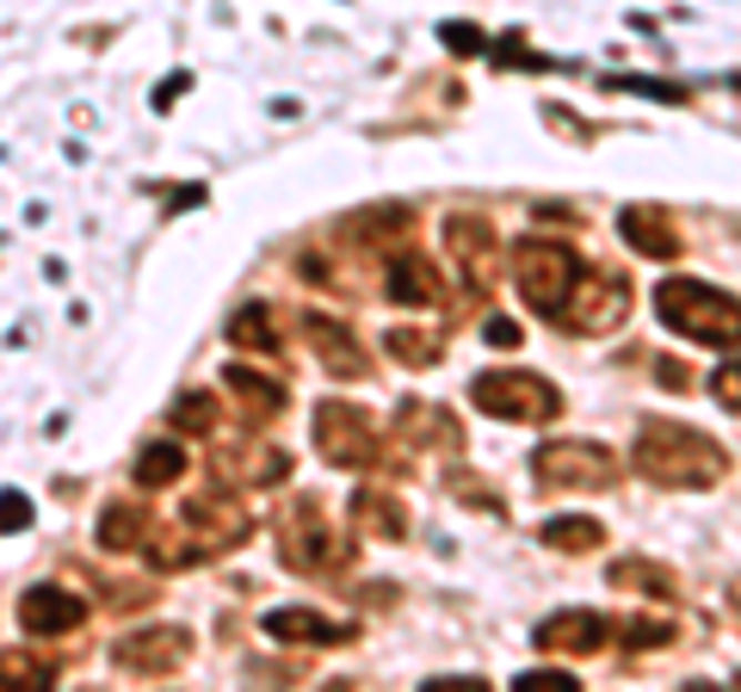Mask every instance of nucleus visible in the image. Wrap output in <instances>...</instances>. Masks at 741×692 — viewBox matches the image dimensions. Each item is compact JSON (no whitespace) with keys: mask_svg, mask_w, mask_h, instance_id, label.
Instances as JSON below:
<instances>
[{"mask_svg":"<svg viewBox=\"0 0 741 692\" xmlns=\"http://www.w3.org/2000/svg\"><path fill=\"white\" fill-rule=\"evenodd\" d=\"M0 680H50V668H38V662H26V655H0Z\"/></svg>","mask_w":741,"mask_h":692,"instance_id":"34","label":"nucleus"},{"mask_svg":"<svg viewBox=\"0 0 741 692\" xmlns=\"http://www.w3.org/2000/svg\"><path fill=\"white\" fill-rule=\"evenodd\" d=\"M445 242H451V260L457 273H464V285H470V297H483L488 285H495V266H500V242L495 230H488L483 216H445Z\"/></svg>","mask_w":741,"mask_h":692,"instance_id":"9","label":"nucleus"},{"mask_svg":"<svg viewBox=\"0 0 741 692\" xmlns=\"http://www.w3.org/2000/svg\"><path fill=\"white\" fill-rule=\"evenodd\" d=\"M488 57H495L500 69H531V74L556 69L550 57H531V50H526V38H519V31H507V38H500V50H488Z\"/></svg>","mask_w":741,"mask_h":692,"instance_id":"27","label":"nucleus"},{"mask_svg":"<svg viewBox=\"0 0 741 692\" xmlns=\"http://www.w3.org/2000/svg\"><path fill=\"white\" fill-rule=\"evenodd\" d=\"M575 278H581V254H575L569 242H556V235H526V242H514V285H519V297H526V309L556 316Z\"/></svg>","mask_w":741,"mask_h":692,"instance_id":"3","label":"nucleus"},{"mask_svg":"<svg viewBox=\"0 0 741 692\" xmlns=\"http://www.w3.org/2000/svg\"><path fill=\"white\" fill-rule=\"evenodd\" d=\"M656 316L692 346L741 353V297L735 291L699 285V278H661L656 285Z\"/></svg>","mask_w":741,"mask_h":692,"instance_id":"2","label":"nucleus"},{"mask_svg":"<svg viewBox=\"0 0 741 692\" xmlns=\"http://www.w3.org/2000/svg\"><path fill=\"white\" fill-rule=\"evenodd\" d=\"M229 389H235V403L247 408V420H266V415H278V408H285V389L272 384V377L242 372V365H229Z\"/></svg>","mask_w":741,"mask_h":692,"instance_id":"20","label":"nucleus"},{"mask_svg":"<svg viewBox=\"0 0 741 692\" xmlns=\"http://www.w3.org/2000/svg\"><path fill=\"white\" fill-rule=\"evenodd\" d=\"M606 576H612V588H630L642 600H673V569H661L649 557H618Z\"/></svg>","mask_w":741,"mask_h":692,"instance_id":"18","label":"nucleus"},{"mask_svg":"<svg viewBox=\"0 0 741 692\" xmlns=\"http://www.w3.org/2000/svg\"><path fill=\"white\" fill-rule=\"evenodd\" d=\"M618 458L599 439H544L531 451V482L538 489H612Z\"/></svg>","mask_w":741,"mask_h":692,"instance_id":"4","label":"nucleus"},{"mask_svg":"<svg viewBox=\"0 0 741 692\" xmlns=\"http://www.w3.org/2000/svg\"><path fill=\"white\" fill-rule=\"evenodd\" d=\"M483 340L495 346V353H519V340H526V328H519L514 316H488V322H483Z\"/></svg>","mask_w":741,"mask_h":692,"instance_id":"31","label":"nucleus"},{"mask_svg":"<svg viewBox=\"0 0 741 692\" xmlns=\"http://www.w3.org/2000/svg\"><path fill=\"white\" fill-rule=\"evenodd\" d=\"M235 340L247 346V353H272V328H266V309H242V316H235Z\"/></svg>","mask_w":741,"mask_h":692,"instance_id":"29","label":"nucleus"},{"mask_svg":"<svg viewBox=\"0 0 741 692\" xmlns=\"http://www.w3.org/2000/svg\"><path fill=\"white\" fill-rule=\"evenodd\" d=\"M180 476H185L180 439H155V446H143V458H136V489H168V482H180Z\"/></svg>","mask_w":741,"mask_h":692,"instance_id":"21","label":"nucleus"},{"mask_svg":"<svg viewBox=\"0 0 741 692\" xmlns=\"http://www.w3.org/2000/svg\"><path fill=\"white\" fill-rule=\"evenodd\" d=\"M278 550H285V562H291V569H334V562H346V557H353V545H341V538H334L328 526L291 532Z\"/></svg>","mask_w":741,"mask_h":692,"instance_id":"17","label":"nucleus"},{"mask_svg":"<svg viewBox=\"0 0 741 692\" xmlns=\"http://www.w3.org/2000/svg\"><path fill=\"white\" fill-rule=\"evenodd\" d=\"M87 606L74 600L69 588H57V581H43V588H26V600H19V624H26L31 637H57V631H74L81 624Z\"/></svg>","mask_w":741,"mask_h":692,"instance_id":"11","label":"nucleus"},{"mask_svg":"<svg viewBox=\"0 0 741 692\" xmlns=\"http://www.w3.org/2000/svg\"><path fill=\"white\" fill-rule=\"evenodd\" d=\"M637 476H649L656 489H717L729 476V451L711 432L649 415L637 427Z\"/></svg>","mask_w":741,"mask_h":692,"instance_id":"1","label":"nucleus"},{"mask_svg":"<svg viewBox=\"0 0 741 692\" xmlns=\"http://www.w3.org/2000/svg\"><path fill=\"white\" fill-rule=\"evenodd\" d=\"M544 545L550 550H569V557H587V550H599V538H606V526H599L593 513H556L544 519Z\"/></svg>","mask_w":741,"mask_h":692,"instance_id":"19","label":"nucleus"},{"mask_svg":"<svg viewBox=\"0 0 741 692\" xmlns=\"http://www.w3.org/2000/svg\"><path fill=\"white\" fill-rule=\"evenodd\" d=\"M26 526H31L26 489H7V495H0V532H26Z\"/></svg>","mask_w":741,"mask_h":692,"instance_id":"33","label":"nucleus"},{"mask_svg":"<svg viewBox=\"0 0 741 692\" xmlns=\"http://www.w3.org/2000/svg\"><path fill=\"white\" fill-rule=\"evenodd\" d=\"M606 637H612V619H606V612L575 606V612L544 619L538 631H531V649H538V655H550V662H581V655H599V649H606Z\"/></svg>","mask_w":741,"mask_h":692,"instance_id":"8","label":"nucleus"},{"mask_svg":"<svg viewBox=\"0 0 741 692\" xmlns=\"http://www.w3.org/2000/svg\"><path fill=\"white\" fill-rule=\"evenodd\" d=\"M711 396L729 408V415H741V359L717 365V377H711Z\"/></svg>","mask_w":741,"mask_h":692,"instance_id":"30","label":"nucleus"},{"mask_svg":"<svg viewBox=\"0 0 741 692\" xmlns=\"http://www.w3.org/2000/svg\"><path fill=\"white\" fill-rule=\"evenodd\" d=\"M118 662L130 668V674H173V668L185 662V631H136L118 643Z\"/></svg>","mask_w":741,"mask_h":692,"instance_id":"12","label":"nucleus"},{"mask_svg":"<svg viewBox=\"0 0 741 692\" xmlns=\"http://www.w3.org/2000/svg\"><path fill=\"white\" fill-rule=\"evenodd\" d=\"M384 353L396 365H408V372H420V365H439L445 359V346L433 340V334H420V328H389L384 334Z\"/></svg>","mask_w":741,"mask_h":692,"instance_id":"22","label":"nucleus"},{"mask_svg":"<svg viewBox=\"0 0 741 692\" xmlns=\"http://www.w3.org/2000/svg\"><path fill=\"white\" fill-rule=\"evenodd\" d=\"M420 692H483V680H476V674H439V680H427Z\"/></svg>","mask_w":741,"mask_h":692,"instance_id":"35","label":"nucleus"},{"mask_svg":"<svg viewBox=\"0 0 741 692\" xmlns=\"http://www.w3.org/2000/svg\"><path fill=\"white\" fill-rule=\"evenodd\" d=\"M618 235H625L642 260H673L680 254V223H673L661 204H625V211H618Z\"/></svg>","mask_w":741,"mask_h":692,"instance_id":"10","label":"nucleus"},{"mask_svg":"<svg viewBox=\"0 0 741 692\" xmlns=\"http://www.w3.org/2000/svg\"><path fill=\"white\" fill-rule=\"evenodd\" d=\"M470 403L495 420H550L562 415V389L538 372H483L470 384Z\"/></svg>","mask_w":741,"mask_h":692,"instance_id":"5","label":"nucleus"},{"mask_svg":"<svg viewBox=\"0 0 741 692\" xmlns=\"http://www.w3.org/2000/svg\"><path fill=\"white\" fill-rule=\"evenodd\" d=\"M514 686L519 692H575V674L569 668H538V674H519Z\"/></svg>","mask_w":741,"mask_h":692,"instance_id":"32","label":"nucleus"},{"mask_svg":"<svg viewBox=\"0 0 741 692\" xmlns=\"http://www.w3.org/2000/svg\"><path fill=\"white\" fill-rule=\"evenodd\" d=\"M656 377H661V384H673V389H680V384H686V365H680V359H656Z\"/></svg>","mask_w":741,"mask_h":692,"instance_id":"37","label":"nucleus"},{"mask_svg":"<svg viewBox=\"0 0 741 692\" xmlns=\"http://www.w3.org/2000/svg\"><path fill=\"white\" fill-rule=\"evenodd\" d=\"M625 643L630 649H668L673 643V619H630L625 624Z\"/></svg>","mask_w":741,"mask_h":692,"instance_id":"28","label":"nucleus"},{"mask_svg":"<svg viewBox=\"0 0 741 692\" xmlns=\"http://www.w3.org/2000/svg\"><path fill=\"white\" fill-rule=\"evenodd\" d=\"M439 43L451 50V57H483V50H488V31L483 26H464V19H445Z\"/></svg>","mask_w":741,"mask_h":692,"instance_id":"26","label":"nucleus"},{"mask_svg":"<svg viewBox=\"0 0 741 692\" xmlns=\"http://www.w3.org/2000/svg\"><path fill=\"white\" fill-rule=\"evenodd\" d=\"M630 316V285L625 273H581L569 285V297H562V309H556V328H569V334H612L618 322Z\"/></svg>","mask_w":741,"mask_h":692,"instance_id":"6","label":"nucleus"},{"mask_svg":"<svg viewBox=\"0 0 741 692\" xmlns=\"http://www.w3.org/2000/svg\"><path fill=\"white\" fill-rule=\"evenodd\" d=\"M185 86H192V74H185V69H180V74H168V81H161V86H155V112H168V105H173V100H180Z\"/></svg>","mask_w":741,"mask_h":692,"instance_id":"36","label":"nucleus"},{"mask_svg":"<svg viewBox=\"0 0 741 692\" xmlns=\"http://www.w3.org/2000/svg\"><path fill=\"white\" fill-rule=\"evenodd\" d=\"M266 637H278V643H346L353 637V624H334L322 619V612H309V606H278V612H266Z\"/></svg>","mask_w":741,"mask_h":692,"instance_id":"15","label":"nucleus"},{"mask_svg":"<svg viewBox=\"0 0 741 692\" xmlns=\"http://www.w3.org/2000/svg\"><path fill=\"white\" fill-rule=\"evenodd\" d=\"M315 451H322V464H334V470H365V464L377 458V427H370V415L358 403L328 396V403L315 408Z\"/></svg>","mask_w":741,"mask_h":692,"instance_id":"7","label":"nucleus"},{"mask_svg":"<svg viewBox=\"0 0 741 692\" xmlns=\"http://www.w3.org/2000/svg\"><path fill=\"white\" fill-rule=\"evenodd\" d=\"M136 532H143V513H136V507H105V519H100V545L105 550H130Z\"/></svg>","mask_w":741,"mask_h":692,"instance_id":"23","label":"nucleus"},{"mask_svg":"<svg viewBox=\"0 0 741 692\" xmlns=\"http://www.w3.org/2000/svg\"><path fill=\"white\" fill-rule=\"evenodd\" d=\"M353 519H358V532L384 538V545H402V538H408V513H402V501L389 489H358Z\"/></svg>","mask_w":741,"mask_h":692,"instance_id":"16","label":"nucleus"},{"mask_svg":"<svg viewBox=\"0 0 741 692\" xmlns=\"http://www.w3.org/2000/svg\"><path fill=\"white\" fill-rule=\"evenodd\" d=\"M384 291L402 303V309H439V297H445L439 273H433V260H420V254H396V260H389Z\"/></svg>","mask_w":741,"mask_h":692,"instance_id":"14","label":"nucleus"},{"mask_svg":"<svg viewBox=\"0 0 741 692\" xmlns=\"http://www.w3.org/2000/svg\"><path fill=\"white\" fill-rule=\"evenodd\" d=\"M309 340H315V359H322V372H334V377H365V372H370V353L358 346L353 328H341V322L309 316Z\"/></svg>","mask_w":741,"mask_h":692,"instance_id":"13","label":"nucleus"},{"mask_svg":"<svg viewBox=\"0 0 741 692\" xmlns=\"http://www.w3.org/2000/svg\"><path fill=\"white\" fill-rule=\"evenodd\" d=\"M612 93H642V100H668V105H680L686 100V86H673V81H649V74H612Z\"/></svg>","mask_w":741,"mask_h":692,"instance_id":"25","label":"nucleus"},{"mask_svg":"<svg viewBox=\"0 0 741 692\" xmlns=\"http://www.w3.org/2000/svg\"><path fill=\"white\" fill-rule=\"evenodd\" d=\"M173 427L180 432H211L216 427V403L204 396V389H185L180 403H173Z\"/></svg>","mask_w":741,"mask_h":692,"instance_id":"24","label":"nucleus"}]
</instances>
